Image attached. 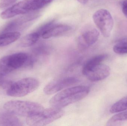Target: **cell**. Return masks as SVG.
Returning <instances> with one entry per match:
<instances>
[{
	"label": "cell",
	"mask_w": 127,
	"mask_h": 126,
	"mask_svg": "<svg viewBox=\"0 0 127 126\" xmlns=\"http://www.w3.org/2000/svg\"><path fill=\"white\" fill-rule=\"evenodd\" d=\"M90 92V88L79 86L66 89L54 95L50 101L52 107L62 108L81 100Z\"/></svg>",
	"instance_id": "cell-1"
},
{
	"label": "cell",
	"mask_w": 127,
	"mask_h": 126,
	"mask_svg": "<svg viewBox=\"0 0 127 126\" xmlns=\"http://www.w3.org/2000/svg\"><path fill=\"white\" fill-rule=\"evenodd\" d=\"M32 62L31 57L24 53L4 56L0 59V75L3 77L16 70L30 66Z\"/></svg>",
	"instance_id": "cell-2"
},
{
	"label": "cell",
	"mask_w": 127,
	"mask_h": 126,
	"mask_svg": "<svg viewBox=\"0 0 127 126\" xmlns=\"http://www.w3.org/2000/svg\"><path fill=\"white\" fill-rule=\"evenodd\" d=\"M6 111L16 115L28 118L33 116L44 109L39 104L23 101H10L4 105Z\"/></svg>",
	"instance_id": "cell-3"
},
{
	"label": "cell",
	"mask_w": 127,
	"mask_h": 126,
	"mask_svg": "<svg viewBox=\"0 0 127 126\" xmlns=\"http://www.w3.org/2000/svg\"><path fill=\"white\" fill-rule=\"evenodd\" d=\"M39 82L35 78L27 77L12 83L6 91L7 95L11 97H24L36 90Z\"/></svg>",
	"instance_id": "cell-4"
},
{
	"label": "cell",
	"mask_w": 127,
	"mask_h": 126,
	"mask_svg": "<svg viewBox=\"0 0 127 126\" xmlns=\"http://www.w3.org/2000/svg\"><path fill=\"white\" fill-rule=\"evenodd\" d=\"M64 114V111L59 108L52 107L44 109L38 114L27 118L26 122L30 126H46L61 118Z\"/></svg>",
	"instance_id": "cell-5"
},
{
	"label": "cell",
	"mask_w": 127,
	"mask_h": 126,
	"mask_svg": "<svg viewBox=\"0 0 127 126\" xmlns=\"http://www.w3.org/2000/svg\"><path fill=\"white\" fill-rule=\"evenodd\" d=\"M93 21L103 36H110L114 25V21L110 12L105 9H100L93 15Z\"/></svg>",
	"instance_id": "cell-6"
},
{
	"label": "cell",
	"mask_w": 127,
	"mask_h": 126,
	"mask_svg": "<svg viewBox=\"0 0 127 126\" xmlns=\"http://www.w3.org/2000/svg\"><path fill=\"white\" fill-rule=\"evenodd\" d=\"M78 81V79L74 77H68L58 78L48 83L44 88V91L46 94L51 95L65 88L76 84Z\"/></svg>",
	"instance_id": "cell-7"
},
{
	"label": "cell",
	"mask_w": 127,
	"mask_h": 126,
	"mask_svg": "<svg viewBox=\"0 0 127 126\" xmlns=\"http://www.w3.org/2000/svg\"><path fill=\"white\" fill-rule=\"evenodd\" d=\"M31 11H32L29 0H24L3 11L0 17L2 19H8L19 15L27 14Z\"/></svg>",
	"instance_id": "cell-8"
},
{
	"label": "cell",
	"mask_w": 127,
	"mask_h": 126,
	"mask_svg": "<svg viewBox=\"0 0 127 126\" xmlns=\"http://www.w3.org/2000/svg\"><path fill=\"white\" fill-rule=\"evenodd\" d=\"M99 35V32L95 28L86 29L78 37V43L79 48L84 49L94 44L98 39Z\"/></svg>",
	"instance_id": "cell-9"
},
{
	"label": "cell",
	"mask_w": 127,
	"mask_h": 126,
	"mask_svg": "<svg viewBox=\"0 0 127 126\" xmlns=\"http://www.w3.org/2000/svg\"><path fill=\"white\" fill-rule=\"evenodd\" d=\"M110 72L109 67L101 64L93 69L85 76L89 80L96 82L104 80L109 75Z\"/></svg>",
	"instance_id": "cell-10"
},
{
	"label": "cell",
	"mask_w": 127,
	"mask_h": 126,
	"mask_svg": "<svg viewBox=\"0 0 127 126\" xmlns=\"http://www.w3.org/2000/svg\"><path fill=\"white\" fill-rule=\"evenodd\" d=\"M72 29L71 27L65 24H54L42 36L44 39L58 37L68 32Z\"/></svg>",
	"instance_id": "cell-11"
},
{
	"label": "cell",
	"mask_w": 127,
	"mask_h": 126,
	"mask_svg": "<svg viewBox=\"0 0 127 126\" xmlns=\"http://www.w3.org/2000/svg\"><path fill=\"white\" fill-rule=\"evenodd\" d=\"M22 123L16 115L7 111L0 115V126H21Z\"/></svg>",
	"instance_id": "cell-12"
},
{
	"label": "cell",
	"mask_w": 127,
	"mask_h": 126,
	"mask_svg": "<svg viewBox=\"0 0 127 126\" xmlns=\"http://www.w3.org/2000/svg\"><path fill=\"white\" fill-rule=\"evenodd\" d=\"M107 57L108 55L106 54H101L95 55L90 58L85 64L83 67L82 70L83 74L86 75L93 69L102 64V62L106 60Z\"/></svg>",
	"instance_id": "cell-13"
},
{
	"label": "cell",
	"mask_w": 127,
	"mask_h": 126,
	"mask_svg": "<svg viewBox=\"0 0 127 126\" xmlns=\"http://www.w3.org/2000/svg\"><path fill=\"white\" fill-rule=\"evenodd\" d=\"M21 35L20 32L16 31L3 33L0 35V47L15 42L20 38Z\"/></svg>",
	"instance_id": "cell-14"
},
{
	"label": "cell",
	"mask_w": 127,
	"mask_h": 126,
	"mask_svg": "<svg viewBox=\"0 0 127 126\" xmlns=\"http://www.w3.org/2000/svg\"><path fill=\"white\" fill-rule=\"evenodd\" d=\"M40 37V35L36 32L30 33L21 40L19 44V46L22 47L31 46L37 42Z\"/></svg>",
	"instance_id": "cell-15"
},
{
	"label": "cell",
	"mask_w": 127,
	"mask_h": 126,
	"mask_svg": "<svg viewBox=\"0 0 127 126\" xmlns=\"http://www.w3.org/2000/svg\"><path fill=\"white\" fill-rule=\"evenodd\" d=\"M127 110V97L117 101L110 108V112L112 114L119 113Z\"/></svg>",
	"instance_id": "cell-16"
},
{
	"label": "cell",
	"mask_w": 127,
	"mask_h": 126,
	"mask_svg": "<svg viewBox=\"0 0 127 126\" xmlns=\"http://www.w3.org/2000/svg\"><path fill=\"white\" fill-rule=\"evenodd\" d=\"M127 121V110L121 112L117 114L113 115L107 121V126H115L116 124Z\"/></svg>",
	"instance_id": "cell-17"
},
{
	"label": "cell",
	"mask_w": 127,
	"mask_h": 126,
	"mask_svg": "<svg viewBox=\"0 0 127 126\" xmlns=\"http://www.w3.org/2000/svg\"><path fill=\"white\" fill-rule=\"evenodd\" d=\"M53 0H29L32 11L42 9L50 3Z\"/></svg>",
	"instance_id": "cell-18"
},
{
	"label": "cell",
	"mask_w": 127,
	"mask_h": 126,
	"mask_svg": "<svg viewBox=\"0 0 127 126\" xmlns=\"http://www.w3.org/2000/svg\"><path fill=\"white\" fill-rule=\"evenodd\" d=\"M113 51L116 54H127V41H120L113 47Z\"/></svg>",
	"instance_id": "cell-19"
},
{
	"label": "cell",
	"mask_w": 127,
	"mask_h": 126,
	"mask_svg": "<svg viewBox=\"0 0 127 126\" xmlns=\"http://www.w3.org/2000/svg\"><path fill=\"white\" fill-rule=\"evenodd\" d=\"M55 23L54 21H50L48 23L44 24L41 27H39V29L36 31V32L38 33L40 37H42V36Z\"/></svg>",
	"instance_id": "cell-20"
},
{
	"label": "cell",
	"mask_w": 127,
	"mask_h": 126,
	"mask_svg": "<svg viewBox=\"0 0 127 126\" xmlns=\"http://www.w3.org/2000/svg\"><path fill=\"white\" fill-rule=\"evenodd\" d=\"M18 0H0V8L5 9L11 6Z\"/></svg>",
	"instance_id": "cell-21"
},
{
	"label": "cell",
	"mask_w": 127,
	"mask_h": 126,
	"mask_svg": "<svg viewBox=\"0 0 127 126\" xmlns=\"http://www.w3.org/2000/svg\"><path fill=\"white\" fill-rule=\"evenodd\" d=\"M122 12L127 18V0L124 1L123 2Z\"/></svg>",
	"instance_id": "cell-22"
},
{
	"label": "cell",
	"mask_w": 127,
	"mask_h": 126,
	"mask_svg": "<svg viewBox=\"0 0 127 126\" xmlns=\"http://www.w3.org/2000/svg\"><path fill=\"white\" fill-rule=\"evenodd\" d=\"M89 0H77L78 1H79L80 3L83 4H86Z\"/></svg>",
	"instance_id": "cell-23"
},
{
	"label": "cell",
	"mask_w": 127,
	"mask_h": 126,
	"mask_svg": "<svg viewBox=\"0 0 127 126\" xmlns=\"http://www.w3.org/2000/svg\"><path fill=\"white\" fill-rule=\"evenodd\" d=\"M2 78H3V77L0 75V89L1 87L2 82H3V81L4 80H3Z\"/></svg>",
	"instance_id": "cell-24"
}]
</instances>
